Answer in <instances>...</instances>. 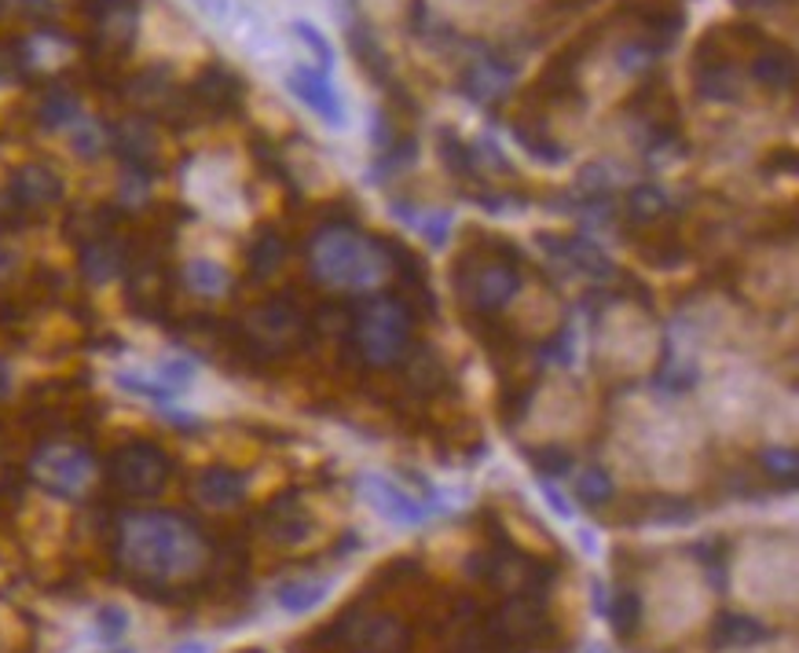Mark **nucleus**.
Segmentation results:
<instances>
[{"label":"nucleus","mask_w":799,"mask_h":653,"mask_svg":"<svg viewBox=\"0 0 799 653\" xmlns=\"http://www.w3.org/2000/svg\"><path fill=\"white\" fill-rule=\"evenodd\" d=\"M209 547L195 521L166 510L128 515L117 532V562L151 588L187 584L206 569Z\"/></svg>","instance_id":"1"},{"label":"nucleus","mask_w":799,"mask_h":653,"mask_svg":"<svg viewBox=\"0 0 799 653\" xmlns=\"http://www.w3.org/2000/svg\"><path fill=\"white\" fill-rule=\"evenodd\" d=\"M312 268L323 283L342 287V290H371L378 287L390 261H385L382 247L371 236L356 228L334 225L323 228L312 242Z\"/></svg>","instance_id":"2"},{"label":"nucleus","mask_w":799,"mask_h":653,"mask_svg":"<svg viewBox=\"0 0 799 653\" xmlns=\"http://www.w3.org/2000/svg\"><path fill=\"white\" fill-rule=\"evenodd\" d=\"M356 349L367 364H396L407 349L411 338V317L407 309L393 298H371L356 317Z\"/></svg>","instance_id":"3"},{"label":"nucleus","mask_w":799,"mask_h":653,"mask_svg":"<svg viewBox=\"0 0 799 653\" xmlns=\"http://www.w3.org/2000/svg\"><path fill=\"white\" fill-rule=\"evenodd\" d=\"M30 474L41 488H49L52 496L77 499L85 496L92 481H96V463L85 448L77 445H44L33 452Z\"/></svg>","instance_id":"4"},{"label":"nucleus","mask_w":799,"mask_h":653,"mask_svg":"<svg viewBox=\"0 0 799 653\" xmlns=\"http://www.w3.org/2000/svg\"><path fill=\"white\" fill-rule=\"evenodd\" d=\"M111 477L133 499L158 496L169 481V459L155 445H125L111 459Z\"/></svg>","instance_id":"5"},{"label":"nucleus","mask_w":799,"mask_h":653,"mask_svg":"<svg viewBox=\"0 0 799 653\" xmlns=\"http://www.w3.org/2000/svg\"><path fill=\"white\" fill-rule=\"evenodd\" d=\"M602 349H605L609 364L627 367V371L645 367L650 364V353H653L650 323H645L634 309L609 312L605 323H602Z\"/></svg>","instance_id":"6"},{"label":"nucleus","mask_w":799,"mask_h":653,"mask_svg":"<svg viewBox=\"0 0 799 653\" xmlns=\"http://www.w3.org/2000/svg\"><path fill=\"white\" fill-rule=\"evenodd\" d=\"M360 496L367 499V504L378 510L385 521H393V525H422L433 515V507L422 504L415 493H407L404 485H396V481H390V477H382V474L360 477Z\"/></svg>","instance_id":"7"},{"label":"nucleus","mask_w":799,"mask_h":653,"mask_svg":"<svg viewBox=\"0 0 799 653\" xmlns=\"http://www.w3.org/2000/svg\"><path fill=\"white\" fill-rule=\"evenodd\" d=\"M513 287H517V272L507 261L480 258V261L463 268V294H466L469 305H477V309L507 305Z\"/></svg>","instance_id":"8"},{"label":"nucleus","mask_w":799,"mask_h":653,"mask_svg":"<svg viewBox=\"0 0 799 653\" xmlns=\"http://www.w3.org/2000/svg\"><path fill=\"white\" fill-rule=\"evenodd\" d=\"M246 334H250L253 345L264 349V353H287V349L301 342V317L287 301H272V305L246 317Z\"/></svg>","instance_id":"9"},{"label":"nucleus","mask_w":799,"mask_h":653,"mask_svg":"<svg viewBox=\"0 0 799 653\" xmlns=\"http://www.w3.org/2000/svg\"><path fill=\"white\" fill-rule=\"evenodd\" d=\"M287 85L290 92L298 96L304 107L315 111L326 125H345V107L342 100H338V89L331 74H326L323 66H298L287 74Z\"/></svg>","instance_id":"10"},{"label":"nucleus","mask_w":799,"mask_h":653,"mask_svg":"<svg viewBox=\"0 0 799 653\" xmlns=\"http://www.w3.org/2000/svg\"><path fill=\"white\" fill-rule=\"evenodd\" d=\"M342 635L356 653H400V646H404V628H400L396 616L385 613L352 616V621H345Z\"/></svg>","instance_id":"11"},{"label":"nucleus","mask_w":799,"mask_h":653,"mask_svg":"<svg viewBox=\"0 0 799 653\" xmlns=\"http://www.w3.org/2000/svg\"><path fill=\"white\" fill-rule=\"evenodd\" d=\"M195 367L187 364V360H162L155 371H122L117 375V386L128 390V393H144V396H176L180 390H187V382H191Z\"/></svg>","instance_id":"12"},{"label":"nucleus","mask_w":799,"mask_h":653,"mask_svg":"<svg viewBox=\"0 0 799 653\" xmlns=\"http://www.w3.org/2000/svg\"><path fill=\"white\" fill-rule=\"evenodd\" d=\"M191 100L214 114H231L242 103V77L235 74V70H228L225 63L206 66L203 74L195 77Z\"/></svg>","instance_id":"13"},{"label":"nucleus","mask_w":799,"mask_h":653,"mask_svg":"<svg viewBox=\"0 0 799 653\" xmlns=\"http://www.w3.org/2000/svg\"><path fill=\"white\" fill-rule=\"evenodd\" d=\"M11 191H15L22 206L49 209L63 198V180H59V173H52L49 166H22L15 173V180H11Z\"/></svg>","instance_id":"14"},{"label":"nucleus","mask_w":799,"mask_h":653,"mask_svg":"<svg viewBox=\"0 0 799 653\" xmlns=\"http://www.w3.org/2000/svg\"><path fill=\"white\" fill-rule=\"evenodd\" d=\"M751 77L774 92H789L796 85V55L785 44H762L751 60Z\"/></svg>","instance_id":"15"},{"label":"nucleus","mask_w":799,"mask_h":653,"mask_svg":"<svg viewBox=\"0 0 799 653\" xmlns=\"http://www.w3.org/2000/svg\"><path fill=\"white\" fill-rule=\"evenodd\" d=\"M331 588H334V580H326V577H298V580H287V584L276 588V602H279V610L301 616V613H312L315 605H323Z\"/></svg>","instance_id":"16"},{"label":"nucleus","mask_w":799,"mask_h":653,"mask_svg":"<svg viewBox=\"0 0 799 653\" xmlns=\"http://www.w3.org/2000/svg\"><path fill=\"white\" fill-rule=\"evenodd\" d=\"M496 632L502 643H536L539 632H543V613H539L536 602L528 599H517L510 602V610L502 613V621L496 624Z\"/></svg>","instance_id":"17"},{"label":"nucleus","mask_w":799,"mask_h":653,"mask_svg":"<svg viewBox=\"0 0 799 653\" xmlns=\"http://www.w3.org/2000/svg\"><path fill=\"white\" fill-rule=\"evenodd\" d=\"M114 144L128 158V166L139 169V173H147L151 162L158 158V139H155V133H151V125L139 122V118L125 122L122 129L114 133Z\"/></svg>","instance_id":"18"},{"label":"nucleus","mask_w":799,"mask_h":653,"mask_svg":"<svg viewBox=\"0 0 799 653\" xmlns=\"http://www.w3.org/2000/svg\"><path fill=\"white\" fill-rule=\"evenodd\" d=\"M242 493H246V481L235 470H206L195 485L198 504L217 507V510L235 507L242 499Z\"/></svg>","instance_id":"19"},{"label":"nucleus","mask_w":799,"mask_h":653,"mask_svg":"<svg viewBox=\"0 0 799 653\" xmlns=\"http://www.w3.org/2000/svg\"><path fill=\"white\" fill-rule=\"evenodd\" d=\"M268 529H272V540H279V543H304L312 536V521L304 515L301 504L279 499L272 507V515H268Z\"/></svg>","instance_id":"20"},{"label":"nucleus","mask_w":799,"mask_h":653,"mask_svg":"<svg viewBox=\"0 0 799 653\" xmlns=\"http://www.w3.org/2000/svg\"><path fill=\"white\" fill-rule=\"evenodd\" d=\"M715 639H719L723 646H734V650H748L762 643V639H770V632L762 628L756 616H741V613H723L719 621H715Z\"/></svg>","instance_id":"21"},{"label":"nucleus","mask_w":799,"mask_h":653,"mask_svg":"<svg viewBox=\"0 0 799 653\" xmlns=\"http://www.w3.org/2000/svg\"><path fill=\"white\" fill-rule=\"evenodd\" d=\"M184 279H187V287H191L195 294H206V298L225 294L228 283H231L228 268H225V265H217V261H209V258H195V261H187V268H184Z\"/></svg>","instance_id":"22"},{"label":"nucleus","mask_w":799,"mask_h":653,"mask_svg":"<svg viewBox=\"0 0 799 653\" xmlns=\"http://www.w3.org/2000/svg\"><path fill=\"white\" fill-rule=\"evenodd\" d=\"M605 616L609 621H613V628H616V635H634L639 632V624H642V599L634 591H620L613 602H609V610H605Z\"/></svg>","instance_id":"23"},{"label":"nucleus","mask_w":799,"mask_h":653,"mask_svg":"<svg viewBox=\"0 0 799 653\" xmlns=\"http://www.w3.org/2000/svg\"><path fill=\"white\" fill-rule=\"evenodd\" d=\"M81 118V107L77 100L70 96V92H49L41 103V122L49 125V129H70Z\"/></svg>","instance_id":"24"},{"label":"nucleus","mask_w":799,"mask_h":653,"mask_svg":"<svg viewBox=\"0 0 799 653\" xmlns=\"http://www.w3.org/2000/svg\"><path fill=\"white\" fill-rule=\"evenodd\" d=\"M575 496H580L587 507H602L613 499V477L605 470H598V466H591V470H583L575 477Z\"/></svg>","instance_id":"25"},{"label":"nucleus","mask_w":799,"mask_h":653,"mask_svg":"<svg viewBox=\"0 0 799 653\" xmlns=\"http://www.w3.org/2000/svg\"><path fill=\"white\" fill-rule=\"evenodd\" d=\"M70 144H74L77 155H85V158H96L103 144H107V133L100 129V122H92V118H77L74 125H70Z\"/></svg>","instance_id":"26"},{"label":"nucleus","mask_w":799,"mask_h":653,"mask_svg":"<svg viewBox=\"0 0 799 653\" xmlns=\"http://www.w3.org/2000/svg\"><path fill=\"white\" fill-rule=\"evenodd\" d=\"M128 632V613L122 610V605H100L96 610V635H100V643H107V646H117L125 639Z\"/></svg>","instance_id":"27"},{"label":"nucleus","mask_w":799,"mask_h":653,"mask_svg":"<svg viewBox=\"0 0 799 653\" xmlns=\"http://www.w3.org/2000/svg\"><path fill=\"white\" fill-rule=\"evenodd\" d=\"M117 268H122V253H117L114 247H107V242H96V247H89L85 253V272L89 279H111L117 276Z\"/></svg>","instance_id":"28"},{"label":"nucleus","mask_w":799,"mask_h":653,"mask_svg":"<svg viewBox=\"0 0 799 653\" xmlns=\"http://www.w3.org/2000/svg\"><path fill=\"white\" fill-rule=\"evenodd\" d=\"M283 258H287V247H283V239H279V236H261V239H257V247L250 250V261L257 268V276L276 272V268L283 265Z\"/></svg>","instance_id":"29"},{"label":"nucleus","mask_w":799,"mask_h":653,"mask_svg":"<svg viewBox=\"0 0 799 653\" xmlns=\"http://www.w3.org/2000/svg\"><path fill=\"white\" fill-rule=\"evenodd\" d=\"M440 155H444V162H448V169L474 173V147L463 144V139H458L455 133H448V129L440 133Z\"/></svg>","instance_id":"30"},{"label":"nucleus","mask_w":799,"mask_h":653,"mask_svg":"<svg viewBox=\"0 0 799 653\" xmlns=\"http://www.w3.org/2000/svg\"><path fill=\"white\" fill-rule=\"evenodd\" d=\"M532 463H536V470L539 474H547V477H565L569 470H572V456L561 445H547V448H539L536 456H532Z\"/></svg>","instance_id":"31"},{"label":"nucleus","mask_w":799,"mask_h":653,"mask_svg":"<svg viewBox=\"0 0 799 653\" xmlns=\"http://www.w3.org/2000/svg\"><path fill=\"white\" fill-rule=\"evenodd\" d=\"M762 466L774 474V477H781V481H796V470H799V459H796V452L792 448H770L767 456H762Z\"/></svg>","instance_id":"32"},{"label":"nucleus","mask_w":799,"mask_h":653,"mask_svg":"<svg viewBox=\"0 0 799 653\" xmlns=\"http://www.w3.org/2000/svg\"><path fill=\"white\" fill-rule=\"evenodd\" d=\"M293 33L315 52V66H323V70L331 66V44H326V38L312 27V22H293Z\"/></svg>","instance_id":"33"},{"label":"nucleus","mask_w":799,"mask_h":653,"mask_svg":"<svg viewBox=\"0 0 799 653\" xmlns=\"http://www.w3.org/2000/svg\"><path fill=\"white\" fill-rule=\"evenodd\" d=\"M650 518H653V521L686 525V521H693V507L683 504V499H656V504L650 507Z\"/></svg>","instance_id":"34"},{"label":"nucleus","mask_w":799,"mask_h":653,"mask_svg":"<svg viewBox=\"0 0 799 653\" xmlns=\"http://www.w3.org/2000/svg\"><path fill=\"white\" fill-rule=\"evenodd\" d=\"M631 209L639 217H656V214H664V195L653 188V184H645V188H639L631 195Z\"/></svg>","instance_id":"35"},{"label":"nucleus","mask_w":799,"mask_h":653,"mask_svg":"<svg viewBox=\"0 0 799 653\" xmlns=\"http://www.w3.org/2000/svg\"><path fill=\"white\" fill-rule=\"evenodd\" d=\"M173 653H214V646L203 643V639H187V643L173 646Z\"/></svg>","instance_id":"36"},{"label":"nucleus","mask_w":799,"mask_h":653,"mask_svg":"<svg viewBox=\"0 0 799 653\" xmlns=\"http://www.w3.org/2000/svg\"><path fill=\"white\" fill-rule=\"evenodd\" d=\"M8 390H11V371L4 360H0V396H8Z\"/></svg>","instance_id":"37"},{"label":"nucleus","mask_w":799,"mask_h":653,"mask_svg":"<svg viewBox=\"0 0 799 653\" xmlns=\"http://www.w3.org/2000/svg\"><path fill=\"white\" fill-rule=\"evenodd\" d=\"M737 4H741V8H770L774 0H737Z\"/></svg>","instance_id":"38"},{"label":"nucleus","mask_w":799,"mask_h":653,"mask_svg":"<svg viewBox=\"0 0 799 653\" xmlns=\"http://www.w3.org/2000/svg\"><path fill=\"white\" fill-rule=\"evenodd\" d=\"M587 653H609V650H605V646H598V643H594V646H591V650H587Z\"/></svg>","instance_id":"39"},{"label":"nucleus","mask_w":799,"mask_h":653,"mask_svg":"<svg viewBox=\"0 0 799 653\" xmlns=\"http://www.w3.org/2000/svg\"><path fill=\"white\" fill-rule=\"evenodd\" d=\"M469 653H477V650H469ZM480 653H485V650H480Z\"/></svg>","instance_id":"40"}]
</instances>
